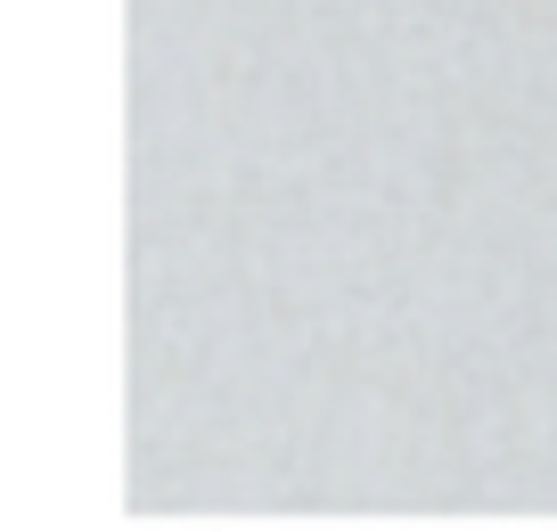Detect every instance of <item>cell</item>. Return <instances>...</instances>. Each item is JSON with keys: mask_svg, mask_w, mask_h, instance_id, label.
Segmentation results:
<instances>
[]
</instances>
